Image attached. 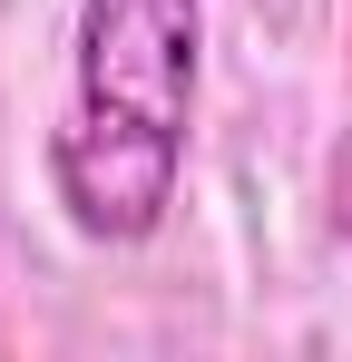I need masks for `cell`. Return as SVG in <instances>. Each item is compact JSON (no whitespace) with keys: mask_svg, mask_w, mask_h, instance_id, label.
<instances>
[{"mask_svg":"<svg viewBox=\"0 0 352 362\" xmlns=\"http://www.w3.org/2000/svg\"><path fill=\"white\" fill-rule=\"evenodd\" d=\"M69 118L49 186L88 245H137L176 206L186 108H196V0H78Z\"/></svg>","mask_w":352,"mask_h":362,"instance_id":"6da1fadb","label":"cell"}]
</instances>
